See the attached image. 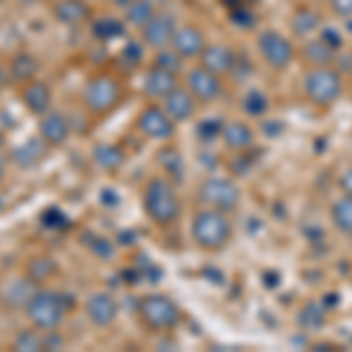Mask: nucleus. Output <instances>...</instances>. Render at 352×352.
Returning a JSON list of instances; mask_svg holds the SVG:
<instances>
[{
	"label": "nucleus",
	"instance_id": "obj_1",
	"mask_svg": "<svg viewBox=\"0 0 352 352\" xmlns=\"http://www.w3.org/2000/svg\"><path fill=\"white\" fill-rule=\"evenodd\" d=\"M76 308V296H71L68 292H47V289H38L33 294V298L28 300L24 308L28 322L33 329L41 331H54L61 327L66 312Z\"/></svg>",
	"mask_w": 352,
	"mask_h": 352
},
{
	"label": "nucleus",
	"instance_id": "obj_2",
	"mask_svg": "<svg viewBox=\"0 0 352 352\" xmlns=\"http://www.w3.org/2000/svg\"><path fill=\"white\" fill-rule=\"evenodd\" d=\"M190 235L197 247L207 249V252H219V249H223L230 242L232 223L226 217V212L207 207L195 214V219L190 223Z\"/></svg>",
	"mask_w": 352,
	"mask_h": 352
},
{
	"label": "nucleus",
	"instance_id": "obj_3",
	"mask_svg": "<svg viewBox=\"0 0 352 352\" xmlns=\"http://www.w3.org/2000/svg\"><path fill=\"white\" fill-rule=\"evenodd\" d=\"M144 209L155 226H172L181 217V200L169 179L155 176L148 181L144 192Z\"/></svg>",
	"mask_w": 352,
	"mask_h": 352
},
{
	"label": "nucleus",
	"instance_id": "obj_4",
	"mask_svg": "<svg viewBox=\"0 0 352 352\" xmlns=\"http://www.w3.org/2000/svg\"><path fill=\"white\" fill-rule=\"evenodd\" d=\"M122 99V85L118 78L109 73H99L92 76L82 87V104L92 116H106L120 104Z\"/></svg>",
	"mask_w": 352,
	"mask_h": 352
},
{
	"label": "nucleus",
	"instance_id": "obj_5",
	"mask_svg": "<svg viewBox=\"0 0 352 352\" xmlns=\"http://www.w3.org/2000/svg\"><path fill=\"white\" fill-rule=\"evenodd\" d=\"M139 312L144 327H148L151 331H169L181 322V310L169 296L162 294H151L139 300Z\"/></svg>",
	"mask_w": 352,
	"mask_h": 352
},
{
	"label": "nucleus",
	"instance_id": "obj_6",
	"mask_svg": "<svg viewBox=\"0 0 352 352\" xmlns=\"http://www.w3.org/2000/svg\"><path fill=\"white\" fill-rule=\"evenodd\" d=\"M303 92L317 106H331L343 94V78L336 68L315 66L303 78Z\"/></svg>",
	"mask_w": 352,
	"mask_h": 352
},
{
	"label": "nucleus",
	"instance_id": "obj_7",
	"mask_svg": "<svg viewBox=\"0 0 352 352\" xmlns=\"http://www.w3.org/2000/svg\"><path fill=\"white\" fill-rule=\"evenodd\" d=\"M197 197L202 204L221 212H232V209L240 207L242 192L237 188V184L232 179H223V176H212L197 188Z\"/></svg>",
	"mask_w": 352,
	"mask_h": 352
},
{
	"label": "nucleus",
	"instance_id": "obj_8",
	"mask_svg": "<svg viewBox=\"0 0 352 352\" xmlns=\"http://www.w3.org/2000/svg\"><path fill=\"white\" fill-rule=\"evenodd\" d=\"M256 45H258L261 56L265 59V64L277 68V71L287 68L294 61V45H292V41H289L287 36H282V33L272 31V28L261 31Z\"/></svg>",
	"mask_w": 352,
	"mask_h": 352
},
{
	"label": "nucleus",
	"instance_id": "obj_9",
	"mask_svg": "<svg viewBox=\"0 0 352 352\" xmlns=\"http://www.w3.org/2000/svg\"><path fill=\"white\" fill-rule=\"evenodd\" d=\"M136 127L144 136L157 141H169L174 136V120L160 106H146L136 118Z\"/></svg>",
	"mask_w": 352,
	"mask_h": 352
},
{
	"label": "nucleus",
	"instance_id": "obj_10",
	"mask_svg": "<svg viewBox=\"0 0 352 352\" xmlns=\"http://www.w3.org/2000/svg\"><path fill=\"white\" fill-rule=\"evenodd\" d=\"M186 87H188V92L195 96L197 101H202V104L219 99L221 92H223V82H221V76H217V73H212V71H207L204 66L192 68V71L188 73V80H186Z\"/></svg>",
	"mask_w": 352,
	"mask_h": 352
},
{
	"label": "nucleus",
	"instance_id": "obj_11",
	"mask_svg": "<svg viewBox=\"0 0 352 352\" xmlns=\"http://www.w3.org/2000/svg\"><path fill=\"white\" fill-rule=\"evenodd\" d=\"M176 21L172 14H160L157 12L153 19L141 28V41L144 45H148V47H167V45H172V38L176 33Z\"/></svg>",
	"mask_w": 352,
	"mask_h": 352
},
{
	"label": "nucleus",
	"instance_id": "obj_12",
	"mask_svg": "<svg viewBox=\"0 0 352 352\" xmlns=\"http://www.w3.org/2000/svg\"><path fill=\"white\" fill-rule=\"evenodd\" d=\"M36 292H38V285L28 275L12 277V280H8L3 285V289H0V300H3L10 310H24Z\"/></svg>",
	"mask_w": 352,
	"mask_h": 352
},
{
	"label": "nucleus",
	"instance_id": "obj_13",
	"mask_svg": "<svg viewBox=\"0 0 352 352\" xmlns=\"http://www.w3.org/2000/svg\"><path fill=\"white\" fill-rule=\"evenodd\" d=\"M169 47L184 59H197L207 47V41H204V33L197 26H179Z\"/></svg>",
	"mask_w": 352,
	"mask_h": 352
},
{
	"label": "nucleus",
	"instance_id": "obj_14",
	"mask_svg": "<svg viewBox=\"0 0 352 352\" xmlns=\"http://www.w3.org/2000/svg\"><path fill=\"white\" fill-rule=\"evenodd\" d=\"M87 320L92 322L94 327H111L113 322L118 320V303L111 294L106 292H96L87 298Z\"/></svg>",
	"mask_w": 352,
	"mask_h": 352
},
{
	"label": "nucleus",
	"instance_id": "obj_15",
	"mask_svg": "<svg viewBox=\"0 0 352 352\" xmlns=\"http://www.w3.org/2000/svg\"><path fill=\"white\" fill-rule=\"evenodd\" d=\"M21 101H24L28 113L43 118L45 113L52 111V87L43 80L26 82L24 89H21Z\"/></svg>",
	"mask_w": 352,
	"mask_h": 352
},
{
	"label": "nucleus",
	"instance_id": "obj_16",
	"mask_svg": "<svg viewBox=\"0 0 352 352\" xmlns=\"http://www.w3.org/2000/svg\"><path fill=\"white\" fill-rule=\"evenodd\" d=\"M162 106H164L167 116L172 118L174 122H186V120H190V118L195 116L197 99L188 92V87H186V89L176 87L172 94H167L162 99Z\"/></svg>",
	"mask_w": 352,
	"mask_h": 352
},
{
	"label": "nucleus",
	"instance_id": "obj_17",
	"mask_svg": "<svg viewBox=\"0 0 352 352\" xmlns=\"http://www.w3.org/2000/svg\"><path fill=\"white\" fill-rule=\"evenodd\" d=\"M41 136L47 146H64L71 136V120L59 111H50L41 118Z\"/></svg>",
	"mask_w": 352,
	"mask_h": 352
},
{
	"label": "nucleus",
	"instance_id": "obj_18",
	"mask_svg": "<svg viewBox=\"0 0 352 352\" xmlns=\"http://www.w3.org/2000/svg\"><path fill=\"white\" fill-rule=\"evenodd\" d=\"M176 87H179L176 73L167 71V68H160V66H151L144 78V94L151 96V99H164V96L172 94Z\"/></svg>",
	"mask_w": 352,
	"mask_h": 352
},
{
	"label": "nucleus",
	"instance_id": "obj_19",
	"mask_svg": "<svg viewBox=\"0 0 352 352\" xmlns=\"http://www.w3.org/2000/svg\"><path fill=\"white\" fill-rule=\"evenodd\" d=\"M200 59L207 71L217 73V76H228V73H232V68H235L237 54L232 52L228 45H207L204 52L200 54Z\"/></svg>",
	"mask_w": 352,
	"mask_h": 352
},
{
	"label": "nucleus",
	"instance_id": "obj_20",
	"mask_svg": "<svg viewBox=\"0 0 352 352\" xmlns=\"http://www.w3.org/2000/svg\"><path fill=\"white\" fill-rule=\"evenodd\" d=\"M50 146L45 144L43 136H36V139H26L21 146H16L10 153V160H12L19 169H33L36 164H41V160L47 155Z\"/></svg>",
	"mask_w": 352,
	"mask_h": 352
},
{
	"label": "nucleus",
	"instance_id": "obj_21",
	"mask_svg": "<svg viewBox=\"0 0 352 352\" xmlns=\"http://www.w3.org/2000/svg\"><path fill=\"white\" fill-rule=\"evenodd\" d=\"M89 5L87 0H56L54 3V16L61 24L78 26L89 19Z\"/></svg>",
	"mask_w": 352,
	"mask_h": 352
},
{
	"label": "nucleus",
	"instance_id": "obj_22",
	"mask_svg": "<svg viewBox=\"0 0 352 352\" xmlns=\"http://www.w3.org/2000/svg\"><path fill=\"white\" fill-rule=\"evenodd\" d=\"M221 139H223L226 148L230 151H247L252 148L254 144V132L249 124H244L240 120H232L223 124V132H221Z\"/></svg>",
	"mask_w": 352,
	"mask_h": 352
},
{
	"label": "nucleus",
	"instance_id": "obj_23",
	"mask_svg": "<svg viewBox=\"0 0 352 352\" xmlns=\"http://www.w3.org/2000/svg\"><path fill=\"white\" fill-rule=\"evenodd\" d=\"M38 59L33 54H28V52H19L14 56L12 61H10V68H8V73H10V78L16 82H31L33 78H36V73H38Z\"/></svg>",
	"mask_w": 352,
	"mask_h": 352
},
{
	"label": "nucleus",
	"instance_id": "obj_24",
	"mask_svg": "<svg viewBox=\"0 0 352 352\" xmlns=\"http://www.w3.org/2000/svg\"><path fill=\"white\" fill-rule=\"evenodd\" d=\"M303 59L315 68V66H331L336 61V50L329 47L327 43H322L320 38L317 41H308L303 45Z\"/></svg>",
	"mask_w": 352,
	"mask_h": 352
},
{
	"label": "nucleus",
	"instance_id": "obj_25",
	"mask_svg": "<svg viewBox=\"0 0 352 352\" xmlns=\"http://www.w3.org/2000/svg\"><path fill=\"white\" fill-rule=\"evenodd\" d=\"M94 162L99 164L101 169H106V172H113V169L122 167L124 153L120 146H116V144H99L94 148Z\"/></svg>",
	"mask_w": 352,
	"mask_h": 352
},
{
	"label": "nucleus",
	"instance_id": "obj_26",
	"mask_svg": "<svg viewBox=\"0 0 352 352\" xmlns=\"http://www.w3.org/2000/svg\"><path fill=\"white\" fill-rule=\"evenodd\" d=\"M54 272H56V263L50 256H33L26 263V275L31 277L36 285L47 282L50 277H54Z\"/></svg>",
	"mask_w": 352,
	"mask_h": 352
},
{
	"label": "nucleus",
	"instance_id": "obj_27",
	"mask_svg": "<svg viewBox=\"0 0 352 352\" xmlns=\"http://www.w3.org/2000/svg\"><path fill=\"white\" fill-rule=\"evenodd\" d=\"M122 33H124V24L118 21L116 16H101V19H96L92 24V36L104 43L116 41V38H120Z\"/></svg>",
	"mask_w": 352,
	"mask_h": 352
},
{
	"label": "nucleus",
	"instance_id": "obj_28",
	"mask_svg": "<svg viewBox=\"0 0 352 352\" xmlns=\"http://www.w3.org/2000/svg\"><path fill=\"white\" fill-rule=\"evenodd\" d=\"M124 12H127V21L132 26H136V28H144L153 19V16L157 14L153 0H134V3L124 10Z\"/></svg>",
	"mask_w": 352,
	"mask_h": 352
},
{
	"label": "nucleus",
	"instance_id": "obj_29",
	"mask_svg": "<svg viewBox=\"0 0 352 352\" xmlns=\"http://www.w3.org/2000/svg\"><path fill=\"white\" fill-rule=\"evenodd\" d=\"M322 26V16L315 12V10H298L296 14L292 16V31L296 36H310L317 28Z\"/></svg>",
	"mask_w": 352,
	"mask_h": 352
},
{
	"label": "nucleus",
	"instance_id": "obj_30",
	"mask_svg": "<svg viewBox=\"0 0 352 352\" xmlns=\"http://www.w3.org/2000/svg\"><path fill=\"white\" fill-rule=\"evenodd\" d=\"M331 219H333V223H336L338 230L352 235V197L350 195H343L336 204H333Z\"/></svg>",
	"mask_w": 352,
	"mask_h": 352
},
{
	"label": "nucleus",
	"instance_id": "obj_31",
	"mask_svg": "<svg viewBox=\"0 0 352 352\" xmlns=\"http://www.w3.org/2000/svg\"><path fill=\"white\" fill-rule=\"evenodd\" d=\"M298 322H300V327L310 329V331L312 329H320V327H324V322H327V310L322 308L320 303H308L300 310Z\"/></svg>",
	"mask_w": 352,
	"mask_h": 352
},
{
	"label": "nucleus",
	"instance_id": "obj_32",
	"mask_svg": "<svg viewBox=\"0 0 352 352\" xmlns=\"http://www.w3.org/2000/svg\"><path fill=\"white\" fill-rule=\"evenodd\" d=\"M160 162L167 176H172V179H181L184 176V157H181V153L176 148H164L160 153Z\"/></svg>",
	"mask_w": 352,
	"mask_h": 352
},
{
	"label": "nucleus",
	"instance_id": "obj_33",
	"mask_svg": "<svg viewBox=\"0 0 352 352\" xmlns=\"http://www.w3.org/2000/svg\"><path fill=\"white\" fill-rule=\"evenodd\" d=\"M14 350H19V352H43V331H41V329H38V331H33V329L21 331L19 336L14 338Z\"/></svg>",
	"mask_w": 352,
	"mask_h": 352
},
{
	"label": "nucleus",
	"instance_id": "obj_34",
	"mask_svg": "<svg viewBox=\"0 0 352 352\" xmlns=\"http://www.w3.org/2000/svg\"><path fill=\"white\" fill-rule=\"evenodd\" d=\"M242 106H244V111H247L249 116L258 118V116H263V113L268 111V99H265V94L261 92V89H249V92L244 94V99H242Z\"/></svg>",
	"mask_w": 352,
	"mask_h": 352
},
{
	"label": "nucleus",
	"instance_id": "obj_35",
	"mask_svg": "<svg viewBox=\"0 0 352 352\" xmlns=\"http://www.w3.org/2000/svg\"><path fill=\"white\" fill-rule=\"evenodd\" d=\"M181 64H184V56L176 54L172 47H160L155 52V59H153V66L167 68V71H172V73H179Z\"/></svg>",
	"mask_w": 352,
	"mask_h": 352
},
{
	"label": "nucleus",
	"instance_id": "obj_36",
	"mask_svg": "<svg viewBox=\"0 0 352 352\" xmlns=\"http://www.w3.org/2000/svg\"><path fill=\"white\" fill-rule=\"evenodd\" d=\"M221 132H223V122L221 120H204L200 122V127H197V136L204 141V144H212V141L221 139Z\"/></svg>",
	"mask_w": 352,
	"mask_h": 352
},
{
	"label": "nucleus",
	"instance_id": "obj_37",
	"mask_svg": "<svg viewBox=\"0 0 352 352\" xmlns=\"http://www.w3.org/2000/svg\"><path fill=\"white\" fill-rule=\"evenodd\" d=\"M320 41L322 43H327L329 47H333L338 52L340 50V45H343V36L338 33V28H331V26H322V31H320Z\"/></svg>",
	"mask_w": 352,
	"mask_h": 352
},
{
	"label": "nucleus",
	"instance_id": "obj_38",
	"mask_svg": "<svg viewBox=\"0 0 352 352\" xmlns=\"http://www.w3.org/2000/svg\"><path fill=\"white\" fill-rule=\"evenodd\" d=\"M122 59L127 61V64H139L141 59H144V45L141 43H127L122 50Z\"/></svg>",
	"mask_w": 352,
	"mask_h": 352
},
{
	"label": "nucleus",
	"instance_id": "obj_39",
	"mask_svg": "<svg viewBox=\"0 0 352 352\" xmlns=\"http://www.w3.org/2000/svg\"><path fill=\"white\" fill-rule=\"evenodd\" d=\"M329 8L336 16L352 19V0H329Z\"/></svg>",
	"mask_w": 352,
	"mask_h": 352
},
{
	"label": "nucleus",
	"instance_id": "obj_40",
	"mask_svg": "<svg viewBox=\"0 0 352 352\" xmlns=\"http://www.w3.org/2000/svg\"><path fill=\"white\" fill-rule=\"evenodd\" d=\"M64 348V338L59 336V331H43V350H61Z\"/></svg>",
	"mask_w": 352,
	"mask_h": 352
},
{
	"label": "nucleus",
	"instance_id": "obj_41",
	"mask_svg": "<svg viewBox=\"0 0 352 352\" xmlns=\"http://www.w3.org/2000/svg\"><path fill=\"white\" fill-rule=\"evenodd\" d=\"M92 249L96 252V256H99V258H111V254H113V247L106 240H96L92 244Z\"/></svg>",
	"mask_w": 352,
	"mask_h": 352
},
{
	"label": "nucleus",
	"instance_id": "obj_42",
	"mask_svg": "<svg viewBox=\"0 0 352 352\" xmlns=\"http://www.w3.org/2000/svg\"><path fill=\"white\" fill-rule=\"evenodd\" d=\"M338 186H340V190H343L345 195H350V197H352V167H350V169H345V172L340 174Z\"/></svg>",
	"mask_w": 352,
	"mask_h": 352
},
{
	"label": "nucleus",
	"instance_id": "obj_43",
	"mask_svg": "<svg viewBox=\"0 0 352 352\" xmlns=\"http://www.w3.org/2000/svg\"><path fill=\"white\" fill-rule=\"evenodd\" d=\"M113 3H116V5H118V8L127 10V8H129V5H132V3H134V0H113Z\"/></svg>",
	"mask_w": 352,
	"mask_h": 352
},
{
	"label": "nucleus",
	"instance_id": "obj_44",
	"mask_svg": "<svg viewBox=\"0 0 352 352\" xmlns=\"http://www.w3.org/2000/svg\"><path fill=\"white\" fill-rule=\"evenodd\" d=\"M5 169H8V162H5V157L0 155V181H3V176H5Z\"/></svg>",
	"mask_w": 352,
	"mask_h": 352
},
{
	"label": "nucleus",
	"instance_id": "obj_45",
	"mask_svg": "<svg viewBox=\"0 0 352 352\" xmlns=\"http://www.w3.org/2000/svg\"><path fill=\"white\" fill-rule=\"evenodd\" d=\"M3 146H5V134L0 132V151H3Z\"/></svg>",
	"mask_w": 352,
	"mask_h": 352
},
{
	"label": "nucleus",
	"instance_id": "obj_46",
	"mask_svg": "<svg viewBox=\"0 0 352 352\" xmlns=\"http://www.w3.org/2000/svg\"><path fill=\"white\" fill-rule=\"evenodd\" d=\"M3 207H5V202H3V197H0V212H3Z\"/></svg>",
	"mask_w": 352,
	"mask_h": 352
},
{
	"label": "nucleus",
	"instance_id": "obj_47",
	"mask_svg": "<svg viewBox=\"0 0 352 352\" xmlns=\"http://www.w3.org/2000/svg\"><path fill=\"white\" fill-rule=\"evenodd\" d=\"M0 3H5V0H0Z\"/></svg>",
	"mask_w": 352,
	"mask_h": 352
}]
</instances>
